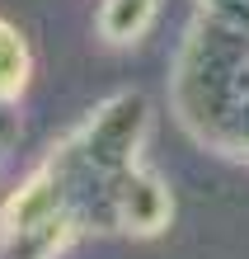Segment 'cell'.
<instances>
[{"label": "cell", "mask_w": 249, "mask_h": 259, "mask_svg": "<svg viewBox=\"0 0 249 259\" xmlns=\"http://www.w3.org/2000/svg\"><path fill=\"white\" fill-rule=\"evenodd\" d=\"M14 118H10V104H0V160H5V151H10V142H14Z\"/></svg>", "instance_id": "obj_5"}, {"label": "cell", "mask_w": 249, "mask_h": 259, "mask_svg": "<svg viewBox=\"0 0 249 259\" xmlns=\"http://www.w3.org/2000/svg\"><path fill=\"white\" fill-rule=\"evenodd\" d=\"M28 71H33V57L24 33L10 19H0V104H19V95L28 90Z\"/></svg>", "instance_id": "obj_4"}, {"label": "cell", "mask_w": 249, "mask_h": 259, "mask_svg": "<svg viewBox=\"0 0 249 259\" xmlns=\"http://www.w3.org/2000/svg\"><path fill=\"white\" fill-rule=\"evenodd\" d=\"M165 0H104L99 5V33L104 42H136L155 24V14H160Z\"/></svg>", "instance_id": "obj_3"}, {"label": "cell", "mask_w": 249, "mask_h": 259, "mask_svg": "<svg viewBox=\"0 0 249 259\" xmlns=\"http://www.w3.org/2000/svg\"><path fill=\"white\" fill-rule=\"evenodd\" d=\"M174 109L202 146L249 160V0H197L174 66Z\"/></svg>", "instance_id": "obj_2"}, {"label": "cell", "mask_w": 249, "mask_h": 259, "mask_svg": "<svg viewBox=\"0 0 249 259\" xmlns=\"http://www.w3.org/2000/svg\"><path fill=\"white\" fill-rule=\"evenodd\" d=\"M151 104L118 90L89 109L0 203V259H57L89 231L160 236L174 217L165 179L141 165Z\"/></svg>", "instance_id": "obj_1"}]
</instances>
